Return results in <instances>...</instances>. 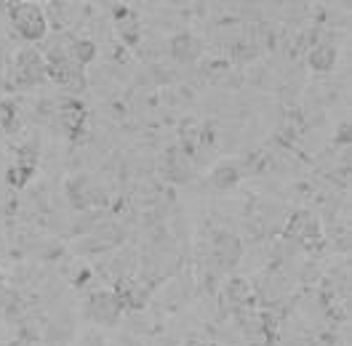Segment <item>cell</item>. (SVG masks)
I'll return each instance as SVG.
<instances>
[{"label":"cell","mask_w":352,"mask_h":346,"mask_svg":"<svg viewBox=\"0 0 352 346\" xmlns=\"http://www.w3.org/2000/svg\"><path fill=\"white\" fill-rule=\"evenodd\" d=\"M11 16H14L16 30L22 32V38H27V41H41L45 35V16L43 11H41V5L22 3V5H16V11Z\"/></svg>","instance_id":"6da1fadb"},{"label":"cell","mask_w":352,"mask_h":346,"mask_svg":"<svg viewBox=\"0 0 352 346\" xmlns=\"http://www.w3.org/2000/svg\"><path fill=\"white\" fill-rule=\"evenodd\" d=\"M69 54H72V59H75V62L86 65V62H91V59H94L96 48H94L91 43H75L72 48H69Z\"/></svg>","instance_id":"7a4b0ae2"}]
</instances>
